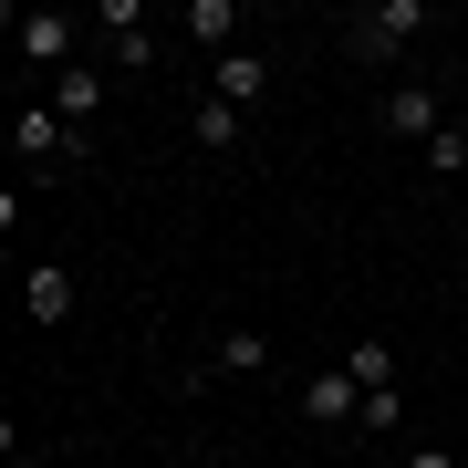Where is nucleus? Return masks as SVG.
<instances>
[{"label": "nucleus", "instance_id": "nucleus-9", "mask_svg": "<svg viewBox=\"0 0 468 468\" xmlns=\"http://www.w3.org/2000/svg\"><path fill=\"white\" fill-rule=\"evenodd\" d=\"M187 42L198 52H239V0H187Z\"/></svg>", "mask_w": 468, "mask_h": 468}, {"label": "nucleus", "instance_id": "nucleus-8", "mask_svg": "<svg viewBox=\"0 0 468 468\" xmlns=\"http://www.w3.org/2000/svg\"><path fill=\"white\" fill-rule=\"evenodd\" d=\"M42 104H52V115H63L73 135H84V125L104 115V63H63V73H52V94H42Z\"/></svg>", "mask_w": 468, "mask_h": 468}, {"label": "nucleus", "instance_id": "nucleus-10", "mask_svg": "<svg viewBox=\"0 0 468 468\" xmlns=\"http://www.w3.org/2000/svg\"><path fill=\"white\" fill-rule=\"evenodd\" d=\"M239 125H250V115H239V104H218V94H198V104H187V135H198L208 156H229V146H239Z\"/></svg>", "mask_w": 468, "mask_h": 468}, {"label": "nucleus", "instance_id": "nucleus-7", "mask_svg": "<svg viewBox=\"0 0 468 468\" xmlns=\"http://www.w3.org/2000/svg\"><path fill=\"white\" fill-rule=\"evenodd\" d=\"M208 94H218V104H239V115H250V104L271 94V52H261V42H239V52H218V73H208Z\"/></svg>", "mask_w": 468, "mask_h": 468}, {"label": "nucleus", "instance_id": "nucleus-12", "mask_svg": "<svg viewBox=\"0 0 468 468\" xmlns=\"http://www.w3.org/2000/svg\"><path fill=\"white\" fill-rule=\"evenodd\" d=\"M344 365H354V385L375 396V385H396V344H385V334H365V344L344 354Z\"/></svg>", "mask_w": 468, "mask_h": 468}, {"label": "nucleus", "instance_id": "nucleus-16", "mask_svg": "<svg viewBox=\"0 0 468 468\" xmlns=\"http://www.w3.org/2000/svg\"><path fill=\"white\" fill-rule=\"evenodd\" d=\"M406 468H468L458 448H406Z\"/></svg>", "mask_w": 468, "mask_h": 468}, {"label": "nucleus", "instance_id": "nucleus-18", "mask_svg": "<svg viewBox=\"0 0 468 468\" xmlns=\"http://www.w3.org/2000/svg\"><path fill=\"white\" fill-rule=\"evenodd\" d=\"M365 468H396V458H365Z\"/></svg>", "mask_w": 468, "mask_h": 468}, {"label": "nucleus", "instance_id": "nucleus-14", "mask_svg": "<svg viewBox=\"0 0 468 468\" xmlns=\"http://www.w3.org/2000/svg\"><path fill=\"white\" fill-rule=\"evenodd\" d=\"M427 177H468V125H448V135H427Z\"/></svg>", "mask_w": 468, "mask_h": 468}, {"label": "nucleus", "instance_id": "nucleus-3", "mask_svg": "<svg viewBox=\"0 0 468 468\" xmlns=\"http://www.w3.org/2000/svg\"><path fill=\"white\" fill-rule=\"evenodd\" d=\"M11 42H21V73H63V63H84V52H73V42H84V21H73V11H21Z\"/></svg>", "mask_w": 468, "mask_h": 468}, {"label": "nucleus", "instance_id": "nucleus-2", "mask_svg": "<svg viewBox=\"0 0 468 468\" xmlns=\"http://www.w3.org/2000/svg\"><path fill=\"white\" fill-rule=\"evenodd\" d=\"M11 156H21L32 177H52V167H73V156H84V135L52 115V104H21V115H11Z\"/></svg>", "mask_w": 468, "mask_h": 468}, {"label": "nucleus", "instance_id": "nucleus-15", "mask_svg": "<svg viewBox=\"0 0 468 468\" xmlns=\"http://www.w3.org/2000/svg\"><path fill=\"white\" fill-rule=\"evenodd\" d=\"M104 42H125V32H146V0H104V21H94Z\"/></svg>", "mask_w": 468, "mask_h": 468}, {"label": "nucleus", "instance_id": "nucleus-20", "mask_svg": "<svg viewBox=\"0 0 468 468\" xmlns=\"http://www.w3.org/2000/svg\"><path fill=\"white\" fill-rule=\"evenodd\" d=\"M458 458H468V437H458Z\"/></svg>", "mask_w": 468, "mask_h": 468}, {"label": "nucleus", "instance_id": "nucleus-1", "mask_svg": "<svg viewBox=\"0 0 468 468\" xmlns=\"http://www.w3.org/2000/svg\"><path fill=\"white\" fill-rule=\"evenodd\" d=\"M417 32H427V0H375V11L344 21V63H396Z\"/></svg>", "mask_w": 468, "mask_h": 468}, {"label": "nucleus", "instance_id": "nucleus-11", "mask_svg": "<svg viewBox=\"0 0 468 468\" xmlns=\"http://www.w3.org/2000/svg\"><path fill=\"white\" fill-rule=\"evenodd\" d=\"M261 365H271V334H261V323H229L218 354H208V375H261Z\"/></svg>", "mask_w": 468, "mask_h": 468}, {"label": "nucleus", "instance_id": "nucleus-5", "mask_svg": "<svg viewBox=\"0 0 468 468\" xmlns=\"http://www.w3.org/2000/svg\"><path fill=\"white\" fill-rule=\"evenodd\" d=\"M21 323H32V334H63V323H73V271L63 261H32V271H21Z\"/></svg>", "mask_w": 468, "mask_h": 468}, {"label": "nucleus", "instance_id": "nucleus-4", "mask_svg": "<svg viewBox=\"0 0 468 468\" xmlns=\"http://www.w3.org/2000/svg\"><path fill=\"white\" fill-rule=\"evenodd\" d=\"M375 125L396 135V146H427V135H448V104H437V84H385Z\"/></svg>", "mask_w": 468, "mask_h": 468}, {"label": "nucleus", "instance_id": "nucleus-17", "mask_svg": "<svg viewBox=\"0 0 468 468\" xmlns=\"http://www.w3.org/2000/svg\"><path fill=\"white\" fill-rule=\"evenodd\" d=\"M0 468H52V458H42V448H11V458H0Z\"/></svg>", "mask_w": 468, "mask_h": 468}, {"label": "nucleus", "instance_id": "nucleus-13", "mask_svg": "<svg viewBox=\"0 0 468 468\" xmlns=\"http://www.w3.org/2000/svg\"><path fill=\"white\" fill-rule=\"evenodd\" d=\"M396 427H406V396H396V385H375L365 417H354V437H396Z\"/></svg>", "mask_w": 468, "mask_h": 468}, {"label": "nucleus", "instance_id": "nucleus-19", "mask_svg": "<svg viewBox=\"0 0 468 468\" xmlns=\"http://www.w3.org/2000/svg\"><path fill=\"white\" fill-rule=\"evenodd\" d=\"M218 468H239V458H218Z\"/></svg>", "mask_w": 468, "mask_h": 468}, {"label": "nucleus", "instance_id": "nucleus-6", "mask_svg": "<svg viewBox=\"0 0 468 468\" xmlns=\"http://www.w3.org/2000/svg\"><path fill=\"white\" fill-rule=\"evenodd\" d=\"M302 417H313V427H344V417H365V385H354V365H323V375H302Z\"/></svg>", "mask_w": 468, "mask_h": 468}, {"label": "nucleus", "instance_id": "nucleus-21", "mask_svg": "<svg viewBox=\"0 0 468 468\" xmlns=\"http://www.w3.org/2000/svg\"><path fill=\"white\" fill-rule=\"evenodd\" d=\"M458 125H468V115H458Z\"/></svg>", "mask_w": 468, "mask_h": 468}]
</instances>
